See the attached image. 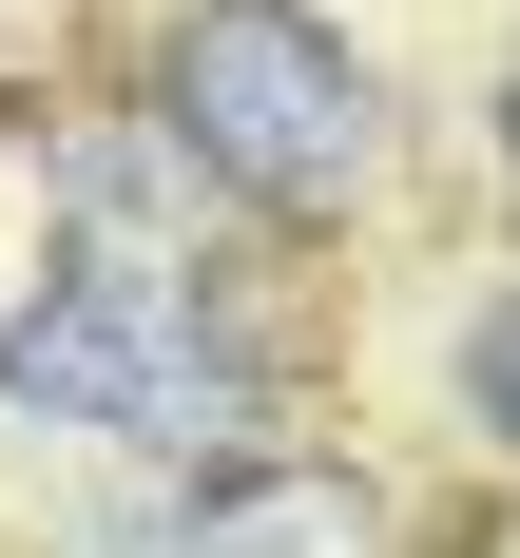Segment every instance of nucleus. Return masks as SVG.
Listing matches in <instances>:
<instances>
[{
  "mask_svg": "<svg viewBox=\"0 0 520 558\" xmlns=\"http://www.w3.org/2000/svg\"><path fill=\"white\" fill-rule=\"evenodd\" d=\"M155 116L213 193H270V213H328V193L386 173V77L309 0H193L155 39Z\"/></svg>",
  "mask_w": 520,
  "mask_h": 558,
  "instance_id": "obj_1",
  "label": "nucleus"
},
{
  "mask_svg": "<svg viewBox=\"0 0 520 558\" xmlns=\"http://www.w3.org/2000/svg\"><path fill=\"white\" fill-rule=\"evenodd\" d=\"M501 135H520V97H501Z\"/></svg>",
  "mask_w": 520,
  "mask_h": 558,
  "instance_id": "obj_6",
  "label": "nucleus"
},
{
  "mask_svg": "<svg viewBox=\"0 0 520 558\" xmlns=\"http://www.w3.org/2000/svg\"><path fill=\"white\" fill-rule=\"evenodd\" d=\"M58 558H404V539H386V482H347V462H231L173 501H97Z\"/></svg>",
  "mask_w": 520,
  "mask_h": 558,
  "instance_id": "obj_3",
  "label": "nucleus"
},
{
  "mask_svg": "<svg viewBox=\"0 0 520 558\" xmlns=\"http://www.w3.org/2000/svg\"><path fill=\"white\" fill-rule=\"evenodd\" d=\"M462 424L520 444V289H482V328H462Z\"/></svg>",
  "mask_w": 520,
  "mask_h": 558,
  "instance_id": "obj_5",
  "label": "nucleus"
},
{
  "mask_svg": "<svg viewBox=\"0 0 520 558\" xmlns=\"http://www.w3.org/2000/svg\"><path fill=\"white\" fill-rule=\"evenodd\" d=\"M58 193H77V270H193L213 251V173L155 135H58Z\"/></svg>",
  "mask_w": 520,
  "mask_h": 558,
  "instance_id": "obj_4",
  "label": "nucleus"
},
{
  "mask_svg": "<svg viewBox=\"0 0 520 558\" xmlns=\"http://www.w3.org/2000/svg\"><path fill=\"white\" fill-rule=\"evenodd\" d=\"M0 404L97 424V444H231L270 404V347L193 270H58L39 308H0Z\"/></svg>",
  "mask_w": 520,
  "mask_h": 558,
  "instance_id": "obj_2",
  "label": "nucleus"
}]
</instances>
